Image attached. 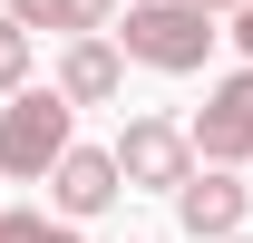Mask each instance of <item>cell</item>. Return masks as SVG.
<instances>
[{"instance_id":"obj_1","label":"cell","mask_w":253,"mask_h":243,"mask_svg":"<svg viewBox=\"0 0 253 243\" xmlns=\"http://www.w3.org/2000/svg\"><path fill=\"white\" fill-rule=\"evenodd\" d=\"M214 10L205 0H136L126 10V30H117V49L136 68H166V78H185V68H205V49H214Z\"/></svg>"},{"instance_id":"obj_2","label":"cell","mask_w":253,"mask_h":243,"mask_svg":"<svg viewBox=\"0 0 253 243\" xmlns=\"http://www.w3.org/2000/svg\"><path fill=\"white\" fill-rule=\"evenodd\" d=\"M68 107L78 97L49 78V88H10V107H0V175H20V185H39L49 165L68 156Z\"/></svg>"},{"instance_id":"obj_3","label":"cell","mask_w":253,"mask_h":243,"mask_svg":"<svg viewBox=\"0 0 253 243\" xmlns=\"http://www.w3.org/2000/svg\"><path fill=\"white\" fill-rule=\"evenodd\" d=\"M117 165H126V195H136V185H146V195H175L205 156H195V126H175V117H126Z\"/></svg>"},{"instance_id":"obj_4","label":"cell","mask_w":253,"mask_h":243,"mask_svg":"<svg viewBox=\"0 0 253 243\" xmlns=\"http://www.w3.org/2000/svg\"><path fill=\"white\" fill-rule=\"evenodd\" d=\"M244 214H253V185H234V165H195V175L175 185V224H185L195 243L244 234Z\"/></svg>"},{"instance_id":"obj_5","label":"cell","mask_w":253,"mask_h":243,"mask_svg":"<svg viewBox=\"0 0 253 243\" xmlns=\"http://www.w3.org/2000/svg\"><path fill=\"white\" fill-rule=\"evenodd\" d=\"M117 195H126V165H117V146H68L59 165H49V204H59L68 224L107 214Z\"/></svg>"},{"instance_id":"obj_6","label":"cell","mask_w":253,"mask_h":243,"mask_svg":"<svg viewBox=\"0 0 253 243\" xmlns=\"http://www.w3.org/2000/svg\"><path fill=\"white\" fill-rule=\"evenodd\" d=\"M195 156H205V165H244V156H253V68H234V78L205 97V117H195Z\"/></svg>"},{"instance_id":"obj_7","label":"cell","mask_w":253,"mask_h":243,"mask_svg":"<svg viewBox=\"0 0 253 243\" xmlns=\"http://www.w3.org/2000/svg\"><path fill=\"white\" fill-rule=\"evenodd\" d=\"M59 88L78 97V107H107V97L126 88V49H117V39H97V30H78V39L59 49Z\"/></svg>"},{"instance_id":"obj_8","label":"cell","mask_w":253,"mask_h":243,"mask_svg":"<svg viewBox=\"0 0 253 243\" xmlns=\"http://www.w3.org/2000/svg\"><path fill=\"white\" fill-rule=\"evenodd\" d=\"M10 10H20V20H30V30H117V0H10Z\"/></svg>"},{"instance_id":"obj_9","label":"cell","mask_w":253,"mask_h":243,"mask_svg":"<svg viewBox=\"0 0 253 243\" xmlns=\"http://www.w3.org/2000/svg\"><path fill=\"white\" fill-rule=\"evenodd\" d=\"M10 88H30V20L20 10H0V97Z\"/></svg>"},{"instance_id":"obj_10","label":"cell","mask_w":253,"mask_h":243,"mask_svg":"<svg viewBox=\"0 0 253 243\" xmlns=\"http://www.w3.org/2000/svg\"><path fill=\"white\" fill-rule=\"evenodd\" d=\"M0 243H78V224H68V214H0Z\"/></svg>"},{"instance_id":"obj_11","label":"cell","mask_w":253,"mask_h":243,"mask_svg":"<svg viewBox=\"0 0 253 243\" xmlns=\"http://www.w3.org/2000/svg\"><path fill=\"white\" fill-rule=\"evenodd\" d=\"M234 39H244V59H253V0H234Z\"/></svg>"},{"instance_id":"obj_12","label":"cell","mask_w":253,"mask_h":243,"mask_svg":"<svg viewBox=\"0 0 253 243\" xmlns=\"http://www.w3.org/2000/svg\"><path fill=\"white\" fill-rule=\"evenodd\" d=\"M205 10H234V0H205Z\"/></svg>"},{"instance_id":"obj_13","label":"cell","mask_w":253,"mask_h":243,"mask_svg":"<svg viewBox=\"0 0 253 243\" xmlns=\"http://www.w3.org/2000/svg\"><path fill=\"white\" fill-rule=\"evenodd\" d=\"M224 243H244V234H224Z\"/></svg>"}]
</instances>
